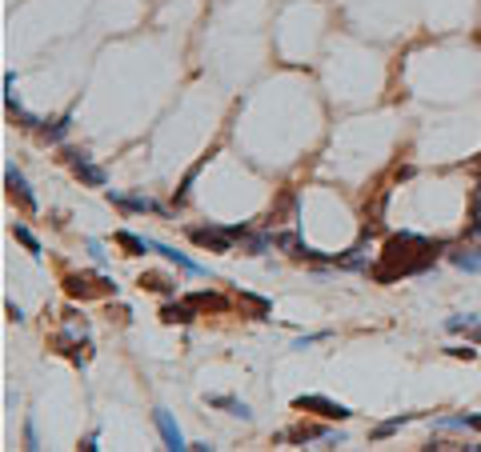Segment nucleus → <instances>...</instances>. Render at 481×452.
Segmentation results:
<instances>
[{
	"label": "nucleus",
	"mask_w": 481,
	"mask_h": 452,
	"mask_svg": "<svg viewBox=\"0 0 481 452\" xmlns=\"http://www.w3.org/2000/svg\"><path fill=\"white\" fill-rule=\"evenodd\" d=\"M441 240H429V236H417V233H397L385 240L381 248V260H377V269H373V281H397V276H417V272H425L437 260V252H441Z\"/></svg>",
	"instance_id": "nucleus-1"
},
{
	"label": "nucleus",
	"mask_w": 481,
	"mask_h": 452,
	"mask_svg": "<svg viewBox=\"0 0 481 452\" xmlns=\"http://www.w3.org/2000/svg\"><path fill=\"white\" fill-rule=\"evenodd\" d=\"M64 293L73 300H93V296H117V284L109 276H85V272H69L64 276Z\"/></svg>",
	"instance_id": "nucleus-2"
},
{
	"label": "nucleus",
	"mask_w": 481,
	"mask_h": 452,
	"mask_svg": "<svg viewBox=\"0 0 481 452\" xmlns=\"http://www.w3.org/2000/svg\"><path fill=\"white\" fill-rule=\"evenodd\" d=\"M293 408L297 413H317V416H325V420H349V416H353L345 404L329 401V396H297Z\"/></svg>",
	"instance_id": "nucleus-3"
},
{
	"label": "nucleus",
	"mask_w": 481,
	"mask_h": 452,
	"mask_svg": "<svg viewBox=\"0 0 481 452\" xmlns=\"http://www.w3.org/2000/svg\"><path fill=\"white\" fill-rule=\"evenodd\" d=\"M4 184H8V196H13V200H20L28 212H37V196H32V188H28V181L20 176V169H16V164H8V169H4Z\"/></svg>",
	"instance_id": "nucleus-4"
},
{
	"label": "nucleus",
	"mask_w": 481,
	"mask_h": 452,
	"mask_svg": "<svg viewBox=\"0 0 481 452\" xmlns=\"http://www.w3.org/2000/svg\"><path fill=\"white\" fill-rule=\"evenodd\" d=\"M64 160L73 164V172H76L85 184H97V188L105 184V172H100L93 160H88V152H81V148H69V152H64Z\"/></svg>",
	"instance_id": "nucleus-5"
},
{
	"label": "nucleus",
	"mask_w": 481,
	"mask_h": 452,
	"mask_svg": "<svg viewBox=\"0 0 481 452\" xmlns=\"http://www.w3.org/2000/svg\"><path fill=\"white\" fill-rule=\"evenodd\" d=\"M189 236H193V245L217 248V252H229V240H233L229 228H189Z\"/></svg>",
	"instance_id": "nucleus-6"
},
{
	"label": "nucleus",
	"mask_w": 481,
	"mask_h": 452,
	"mask_svg": "<svg viewBox=\"0 0 481 452\" xmlns=\"http://www.w3.org/2000/svg\"><path fill=\"white\" fill-rule=\"evenodd\" d=\"M153 420H157V428H160V436H165V448H189L185 440H181V428L173 424V416L165 413V408H157V413H153Z\"/></svg>",
	"instance_id": "nucleus-7"
},
{
	"label": "nucleus",
	"mask_w": 481,
	"mask_h": 452,
	"mask_svg": "<svg viewBox=\"0 0 481 452\" xmlns=\"http://www.w3.org/2000/svg\"><path fill=\"white\" fill-rule=\"evenodd\" d=\"M148 252H160V257H165V260H173L177 269L193 272V276H205V269H201L197 260H189L185 252H177V248H169V245H157V240H148Z\"/></svg>",
	"instance_id": "nucleus-8"
},
{
	"label": "nucleus",
	"mask_w": 481,
	"mask_h": 452,
	"mask_svg": "<svg viewBox=\"0 0 481 452\" xmlns=\"http://www.w3.org/2000/svg\"><path fill=\"white\" fill-rule=\"evenodd\" d=\"M109 200L121 208H133V212H165V208L157 204V200H148V196H124V193H112L109 188Z\"/></svg>",
	"instance_id": "nucleus-9"
},
{
	"label": "nucleus",
	"mask_w": 481,
	"mask_h": 452,
	"mask_svg": "<svg viewBox=\"0 0 481 452\" xmlns=\"http://www.w3.org/2000/svg\"><path fill=\"white\" fill-rule=\"evenodd\" d=\"M449 260H453L461 272H481V252L477 248H457V252H449Z\"/></svg>",
	"instance_id": "nucleus-10"
},
{
	"label": "nucleus",
	"mask_w": 481,
	"mask_h": 452,
	"mask_svg": "<svg viewBox=\"0 0 481 452\" xmlns=\"http://www.w3.org/2000/svg\"><path fill=\"white\" fill-rule=\"evenodd\" d=\"M445 329H449V332H465V336H473V341L481 344V324L473 317H449V320H445Z\"/></svg>",
	"instance_id": "nucleus-11"
},
{
	"label": "nucleus",
	"mask_w": 481,
	"mask_h": 452,
	"mask_svg": "<svg viewBox=\"0 0 481 452\" xmlns=\"http://www.w3.org/2000/svg\"><path fill=\"white\" fill-rule=\"evenodd\" d=\"M160 320H165V324H189V320H193V305H169V308H160Z\"/></svg>",
	"instance_id": "nucleus-12"
},
{
	"label": "nucleus",
	"mask_w": 481,
	"mask_h": 452,
	"mask_svg": "<svg viewBox=\"0 0 481 452\" xmlns=\"http://www.w3.org/2000/svg\"><path fill=\"white\" fill-rule=\"evenodd\" d=\"M209 404H217V408H229L233 416H241V420H249V404L245 401H233V396H209Z\"/></svg>",
	"instance_id": "nucleus-13"
},
{
	"label": "nucleus",
	"mask_w": 481,
	"mask_h": 452,
	"mask_svg": "<svg viewBox=\"0 0 481 452\" xmlns=\"http://www.w3.org/2000/svg\"><path fill=\"white\" fill-rule=\"evenodd\" d=\"M437 428H473V432H481V416H441Z\"/></svg>",
	"instance_id": "nucleus-14"
},
{
	"label": "nucleus",
	"mask_w": 481,
	"mask_h": 452,
	"mask_svg": "<svg viewBox=\"0 0 481 452\" xmlns=\"http://www.w3.org/2000/svg\"><path fill=\"white\" fill-rule=\"evenodd\" d=\"M117 245L129 248V257H141V252H148V240H141V236H133V233H117Z\"/></svg>",
	"instance_id": "nucleus-15"
},
{
	"label": "nucleus",
	"mask_w": 481,
	"mask_h": 452,
	"mask_svg": "<svg viewBox=\"0 0 481 452\" xmlns=\"http://www.w3.org/2000/svg\"><path fill=\"white\" fill-rule=\"evenodd\" d=\"M141 288H153V293H173V281L160 276V272H145L141 276Z\"/></svg>",
	"instance_id": "nucleus-16"
},
{
	"label": "nucleus",
	"mask_w": 481,
	"mask_h": 452,
	"mask_svg": "<svg viewBox=\"0 0 481 452\" xmlns=\"http://www.w3.org/2000/svg\"><path fill=\"white\" fill-rule=\"evenodd\" d=\"M189 305H193V308H217V312H221L225 300H221V296H213V293H193V296H189Z\"/></svg>",
	"instance_id": "nucleus-17"
},
{
	"label": "nucleus",
	"mask_w": 481,
	"mask_h": 452,
	"mask_svg": "<svg viewBox=\"0 0 481 452\" xmlns=\"http://www.w3.org/2000/svg\"><path fill=\"white\" fill-rule=\"evenodd\" d=\"M13 236H16V240H20V245L28 248V252H32V257H40V240H37L32 233H28L25 224H16V228H13Z\"/></svg>",
	"instance_id": "nucleus-18"
},
{
	"label": "nucleus",
	"mask_w": 481,
	"mask_h": 452,
	"mask_svg": "<svg viewBox=\"0 0 481 452\" xmlns=\"http://www.w3.org/2000/svg\"><path fill=\"white\" fill-rule=\"evenodd\" d=\"M69 124H73V116H61V121L52 124V128H44V140H52V145H57V140H64V133H69Z\"/></svg>",
	"instance_id": "nucleus-19"
},
{
	"label": "nucleus",
	"mask_w": 481,
	"mask_h": 452,
	"mask_svg": "<svg viewBox=\"0 0 481 452\" xmlns=\"http://www.w3.org/2000/svg\"><path fill=\"white\" fill-rule=\"evenodd\" d=\"M25 448H40V444H37V428H32V420H28V428H25Z\"/></svg>",
	"instance_id": "nucleus-20"
},
{
	"label": "nucleus",
	"mask_w": 481,
	"mask_h": 452,
	"mask_svg": "<svg viewBox=\"0 0 481 452\" xmlns=\"http://www.w3.org/2000/svg\"><path fill=\"white\" fill-rule=\"evenodd\" d=\"M88 257L97 260V264H105V248H100L97 240H88Z\"/></svg>",
	"instance_id": "nucleus-21"
}]
</instances>
